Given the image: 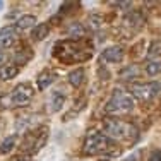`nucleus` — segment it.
I'll list each match as a JSON object with an SVG mask.
<instances>
[{
  "instance_id": "obj_8",
  "label": "nucleus",
  "mask_w": 161,
  "mask_h": 161,
  "mask_svg": "<svg viewBox=\"0 0 161 161\" xmlns=\"http://www.w3.org/2000/svg\"><path fill=\"white\" fill-rule=\"evenodd\" d=\"M17 43V31L10 26L0 31V48H10Z\"/></svg>"
},
{
  "instance_id": "obj_21",
  "label": "nucleus",
  "mask_w": 161,
  "mask_h": 161,
  "mask_svg": "<svg viewBox=\"0 0 161 161\" xmlns=\"http://www.w3.org/2000/svg\"><path fill=\"white\" fill-rule=\"evenodd\" d=\"M146 55H147V58H151V60H154L156 57H159L161 55V40H154V41H153Z\"/></svg>"
},
{
  "instance_id": "obj_23",
  "label": "nucleus",
  "mask_w": 161,
  "mask_h": 161,
  "mask_svg": "<svg viewBox=\"0 0 161 161\" xmlns=\"http://www.w3.org/2000/svg\"><path fill=\"white\" fill-rule=\"evenodd\" d=\"M147 161H161V151H159V149H154V151H151V154H149Z\"/></svg>"
},
{
  "instance_id": "obj_1",
  "label": "nucleus",
  "mask_w": 161,
  "mask_h": 161,
  "mask_svg": "<svg viewBox=\"0 0 161 161\" xmlns=\"http://www.w3.org/2000/svg\"><path fill=\"white\" fill-rule=\"evenodd\" d=\"M53 57L62 64H80L93 57L91 47L82 40H60L53 47Z\"/></svg>"
},
{
  "instance_id": "obj_17",
  "label": "nucleus",
  "mask_w": 161,
  "mask_h": 161,
  "mask_svg": "<svg viewBox=\"0 0 161 161\" xmlns=\"http://www.w3.org/2000/svg\"><path fill=\"white\" fill-rule=\"evenodd\" d=\"M17 29H21V31H26V29H29L31 26H36V17L31 16V14H28V16H22L21 19L17 21Z\"/></svg>"
},
{
  "instance_id": "obj_24",
  "label": "nucleus",
  "mask_w": 161,
  "mask_h": 161,
  "mask_svg": "<svg viewBox=\"0 0 161 161\" xmlns=\"http://www.w3.org/2000/svg\"><path fill=\"white\" fill-rule=\"evenodd\" d=\"M124 161H137V154H130L129 158H125Z\"/></svg>"
},
{
  "instance_id": "obj_22",
  "label": "nucleus",
  "mask_w": 161,
  "mask_h": 161,
  "mask_svg": "<svg viewBox=\"0 0 161 161\" xmlns=\"http://www.w3.org/2000/svg\"><path fill=\"white\" fill-rule=\"evenodd\" d=\"M29 58H31V50H29V48L19 50V52L16 53V62L17 64H26Z\"/></svg>"
},
{
  "instance_id": "obj_20",
  "label": "nucleus",
  "mask_w": 161,
  "mask_h": 161,
  "mask_svg": "<svg viewBox=\"0 0 161 161\" xmlns=\"http://www.w3.org/2000/svg\"><path fill=\"white\" fill-rule=\"evenodd\" d=\"M161 72V62L159 60H149L147 64H146V74L147 75H158Z\"/></svg>"
},
{
  "instance_id": "obj_15",
  "label": "nucleus",
  "mask_w": 161,
  "mask_h": 161,
  "mask_svg": "<svg viewBox=\"0 0 161 161\" xmlns=\"http://www.w3.org/2000/svg\"><path fill=\"white\" fill-rule=\"evenodd\" d=\"M69 82H70L72 87H79L80 84L84 82V69L79 67V69H75V70H72L70 74H69Z\"/></svg>"
},
{
  "instance_id": "obj_4",
  "label": "nucleus",
  "mask_w": 161,
  "mask_h": 161,
  "mask_svg": "<svg viewBox=\"0 0 161 161\" xmlns=\"http://www.w3.org/2000/svg\"><path fill=\"white\" fill-rule=\"evenodd\" d=\"M48 134H50V130H48V127H45V125L31 130V132H28L24 136V142L21 144V151H22L21 154H26V156H29V158H31L33 154H36V153L45 146V142H47Z\"/></svg>"
},
{
  "instance_id": "obj_25",
  "label": "nucleus",
  "mask_w": 161,
  "mask_h": 161,
  "mask_svg": "<svg viewBox=\"0 0 161 161\" xmlns=\"http://www.w3.org/2000/svg\"><path fill=\"white\" fill-rule=\"evenodd\" d=\"M3 62H5V53H3L2 50H0V65H2Z\"/></svg>"
},
{
  "instance_id": "obj_27",
  "label": "nucleus",
  "mask_w": 161,
  "mask_h": 161,
  "mask_svg": "<svg viewBox=\"0 0 161 161\" xmlns=\"http://www.w3.org/2000/svg\"><path fill=\"white\" fill-rule=\"evenodd\" d=\"M0 129H2V120H0Z\"/></svg>"
},
{
  "instance_id": "obj_10",
  "label": "nucleus",
  "mask_w": 161,
  "mask_h": 161,
  "mask_svg": "<svg viewBox=\"0 0 161 161\" xmlns=\"http://www.w3.org/2000/svg\"><path fill=\"white\" fill-rule=\"evenodd\" d=\"M65 99H67V96H65V94H62L60 91H53V93L50 94V99H48V110H50L52 113L60 112V110L64 108Z\"/></svg>"
},
{
  "instance_id": "obj_5",
  "label": "nucleus",
  "mask_w": 161,
  "mask_h": 161,
  "mask_svg": "<svg viewBox=\"0 0 161 161\" xmlns=\"http://www.w3.org/2000/svg\"><path fill=\"white\" fill-rule=\"evenodd\" d=\"M134 110V99L132 96L125 94L124 91H115L112 99L106 103L105 106V113L108 115H122V113H129Z\"/></svg>"
},
{
  "instance_id": "obj_16",
  "label": "nucleus",
  "mask_w": 161,
  "mask_h": 161,
  "mask_svg": "<svg viewBox=\"0 0 161 161\" xmlns=\"http://www.w3.org/2000/svg\"><path fill=\"white\" fill-rule=\"evenodd\" d=\"M17 72H19V67H17V65H14V64L3 65V67H0V79L9 80V79H12V77H16Z\"/></svg>"
},
{
  "instance_id": "obj_6",
  "label": "nucleus",
  "mask_w": 161,
  "mask_h": 161,
  "mask_svg": "<svg viewBox=\"0 0 161 161\" xmlns=\"http://www.w3.org/2000/svg\"><path fill=\"white\" fill-rule=\"evenodd\" d=\"M33 96H34V89L31 87V84H28V82L17 84L12 89V93L7 94L10 106H24L31 101Z\"/></svg>"
},
{
  "instance_id": "obj_18",
  "label": "nucleus",
  "mask_w": 161,
  "mask_h": 161,
  "mask_svg": "<svg viewBox=\"0 0 161 161\" xmlns=\"http://www.w3.org/2000/svg\"><path fill=\"white\" fill-rule=\"evenodd\" d=\"M16 141H17V136H9V137H5V139L0 142V154H7V153L12 151L14 146H16Z\"/></svg>"
},
{
  "instance_id": "obj_19",
  "label": "nucleus",
  "mask_w": 161,
  "mask_h": 161,
  "mask_svg": "<svg viewBox=\"0 0 161 161\" xmlns=\"http://www.w3.org/2000/svg\"><path fill=\"white\" fill-rule=\"evenodd\" d=\"M120 75L124 80H132L136 77H139V69L136 67V65H129V67H125L124 70H120Z\"/></svg>"
},
{
  "instance_id": "obj_13",
  "label": "nucleus",
  "mask_w": 161,
  "mask_h": 161,
  "mask_svg": "<svg viewBox=\"0 0 161 161\" xmlns=\"http://www.w3.org/2000/svg\"><path fill=\"white\" fill-rule=\"evenodd\" d=\"M48 33H50V26L47 22H43V24L34 26V29L31 31V38H33V41H43Z\"/></svg>"
},
{
  "instance_id": "obj_9",
  "label": "nucleus",
  "mask_w": 161,
  "mask_h": 161,
  "mask_svg": "<svg viewBox=\"0 0 161 161\" xmlns=\"http://www.w3.org/2000/svg\"><path fill=\"white\" fill-rule=\"evenodd\" d=\"M101 58L105 62H110V64H118L124 60V48L122 47H108L103 50L101 53Z\"/></svg>"
},
{
  "instance_id": "obj_7",
  "label": "nucleus",
  "mask_w": 161,
  "mask_h": 161,
  "mask_svg": "<svg viewBox=\"0 0 161 161\" xmlns=\"http://www.w3.org/2000/svg\"><path fill=\"white\" fill-rule=\"evenodd\" d=\"M161 91V84L156 82H147V84H132L130 86V94L134 98L141 99V101H147V99L154 98Z\"/></svg>"
},
{
  "instance_id": "obj_12",
  "label": "nucleus",
  "mask_w": 161,
  "mask_h": 161,
  "mask_svg": "<svg viewBox=\"0 0 161 161\" xmlns=\"http://www.w3.org/2000/svg\"><path fill=\"white\" fill-rule=\"evenodd\" d=\"M142 22H144V19L139 12H130L124 19V26L125 28H130V29H139L142 26Z\"/></svg>"
},
{
  "instance_id": "obj_14",
  "label": "nucleus",
  "mask_w": 161,
  "mask_h": 161,
  "mask_svg": "<svg viewBox=\"0 0 161 161\" xmlns=\"http://www.w3.org/2000/svg\"><path fill=\"white\" fill-rule=\"evenodd\" d=\"M65 33H67L70 38H74V40H80V38H82L84 34H86V29H84V26H82V24H79V22H74V24L67 26Z\"/></svg>"
},
{
  "instance_id": "obj_2",
  "label": "nucleus",
  "mask_w": 161,
  "mask_h": 161,
  "mask_svg": "<svg viewBox=\"0 0 161 161\" xmlns=\"http://www.w3.org/2000/svg\"><path fill=\"white\" fill-rule=\"evenodd\" d=\"M103 134L108 139L120 141V142H136L139 139V130L132 124H127L124 120L117 118H105L103 120Z\"/></svg>"
},
{
  "instance_id": "obj_3",
  "label": "nucleus",
  "mask_w": 161,
  "mask_h": 161,
  "mask_svg": "<svg viewBox=\"0 0 161 161\" xmlns=\"http://www.w3.org/2000/svg\"><path fill=\"white\" fill-rule=\"evenodd\" d=\"M84 154L87 156H99V154H115L117 153V146L112 139L105 136L103 132L98 130H91L87 132L86 139H84Z\"/></svg>"
},
{
  "instance_id": "obj_11",
  "label": "nucleus",
  "mask_w": 161,
  "mask_h": 161,
  "mask_svg": "<svg viewBox=\"0 0 161 161\" xmlns=\"http://www.w3.org/2000/svg\"><path fill=\"white\" fill-rule=\"evenodd\" d=\"M55 79H57V74H55V72H50V70L41 72V74L38 75V79H36L38 89H40V91H45V89H47V87H48Z\"/></svg>"
},
{
  "instance_id": "obj_26",
  "label": "nucleus",
  "mask_w": 161,
  "mask_h": 161,
  "mask_svg": "<svg viewBox=\"0 0 161 161\" xmlns=\"http://www.w3.org/2000/svg\"><path fill=\"white\" fill-rule=\"evenodd\" d=\"M2 7H3V2H0V10H2Z\"/></svg>"
}]
</instances>
